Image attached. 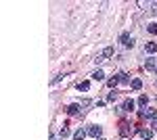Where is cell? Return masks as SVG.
I'll use <instances>...</instances> for the list:
<instances>
[{
	"instance_id": "1",
	"label": "cell",
	"mask_w": 157,
	"mask_h": 140,
	"mask_svg": "<svg viewBox=\"0 0 157 140\" xmlns=\"http://www.w3.org/2000/svg\"><path fill=\"white\" fill-rule=\"evenodd\" d=\"M134 36H130L128 32H124V34H120V44L121 46H126V48H132L134 46Z\"/></svg>"
},
{
	"instance_id": "2",
	"label": "cell",
	"mask_w": 157,
	"mask_h": 140,
	"mask_svg": "<svg viewBox=\"0 0 157 140\" xmlns=\"http://www.w3.org/2000/svg\"><path fill=\"white\" fill-rule=\"evenodd\" d=\"M136 130L132 128V123H128V121H121V128H120V134L124 138H128V136H132Z\"/></svg>"
},
{
	"instance_id": "3",
	"label": "cell",
	"mask_w": 157,
	"mask_h": 140,
	"mask_svg": "<svg viewBox=\"0 0 157 140\" xmlns=\"http://www.w3.org/2000/svg\"><path fill=\"white\" fill-rule=\"evenodd\" d=\"M86 132H88L92 138H101V136H103V128H101V126H97V123L88 126V128H86Z\"/></svg>"
},
{
	"instance_id": "4",
	"label": "cell",
	"mask_w": 157,
	"mask_h": 140,
	"mask_svg": "<svg viewBox=\"0 0 157 140\" xmlns=\"http://www.w3.org/2000/svg\"><path fill=\"white\" fill-rule=\"evenodd\" d=\"M140 117L155 121V119H157V109H143V111H140Z\"/></svg>"
},
{
	"instance_id": "5",
	"label": "cell",
	"mask_w": 157,
	"mask_h": 140,
	"mask_svg": "<svg viewBox=\"0 0 157 140\" xmlns=\"http://www.w3.org/2000/svg\"><path fill=\"white\" fill-rule=\"evenodd\" d=\"M145 67H147V71H155L157 73V57H149L145 61Z\"/></svg>"
},
{
	"instance_id": "6",
	"label": "cell",
	"mask_w": 157,
	"mask_h": 140,
	"mask_svg": "<svg viewBox=\"0 0 157 140\" xmlns=\"http://www.w3.org/2000/svg\"><path fill=\"white\" fill-rule=\"evenodd\" d=\"M67 113H69V115H80V113H82V105H80V103L69 105V107H67Z\"/></svg>"
},
{
	"instance_id": "7",
	"label": "cell",
	"mask_w": 157,
	"mask_h": 140,
	"mask_svg": "<svg viewBox=\"0 0 157 140\" xmlns=\"http://www.w3.org/2000/svg\"><path fill=\"white\" fill-rule=\"evenodd\" d=\"M136 103H134L132 98H128V100H124V105H121V111H126V113H132Z\"/></svg>"
},
{
	"instance_id": "8",
	"label": "cell",
	"mask_w": 157,
	"mask_h": 140,
	"mask_svg": "<svg viewBox=\"0 0 157 140\" xmlns=\"http://www.w3.org/2000/svg\"><path fill=\"white\" fill-rule=\"evenodd\" d=\"M145 52L147 55H157V42H147L145 44Z\"/></svg>"
},
{
	"instance_id": "9",
	"label": "cell",
	"mask_w": 157,
	"mask_h": 140,
	"mask_svg": "<svg viewBox=\"0 0 157 140\" xmlns=\"http://www.w3.org/2000/svg\"><path fill=\"white\" fill-rule=\"evenodd\" d=\"M90 78L97 80V82H103V80H105V71H103V69H94L92 73H90Z\"/></svg>"
},
{
	"instance_id": "10",
	"label": "cell",
	"mask_w": 157,
	"mask_h": 140,
	"mask_svg": "<svg viewBox=\"0 0 157 140\" xmlns=\"http://www.w3.org/2000/svg\"><path fill=\"white\" fill-rule=\"evenodd\" d=\"M138 134H140V140H151V138H153V130L143 128L140 132H138Z\"/></svg>"
},
{
	"instance_id": "11",
	"label": "cell",
	"mask_w": 157,
	"mask_h": 140,
	"mask_svg": "<svg viewBox=\"0 0 157 140\" xmlns=\"http://www.w3.org/2000/svg\"><path fill=\"white\" fill-rule=\"evenodd\" d=\"M130 88H132V90H136V92H138V90H140V88H143V80H140V78H134L132 82H130Z\"/></svg>"
},
{
	"instance_id": "12",
	"label": "cell",
	"mask_w": 157,
	"mask_h": 140,
	"mask_svg": "<svg viewBox=\"0 0 157 140\" xmlns=\"http://www.w3.org/2000/svg\"><path fill=\"white\" fill-rule=\"evenodd\" d=\"M117 84H120V78H117V75H113V78H109V80H107V86L111 88V90H113Z\"/></svg>"
},
{
	"instance_id": "13",
	"label": "cell",
	"mask_w": 157,
	"mask_h": 140,
	"mask_svg": "<svg viewBox=\"0 0 157 140\" xmlns=\"http://www.w3.org/2000/svg\"><path fill=\"white\" fill-rule=\"evenodd\" d=\"M86 134H88V132H86L84 128H80L78 132H75V134H73V140H84V136H86Z\"/></svg>"
},
{
	"instance_id": "14",
	"label": "cell",
	"mask_w": 157,
	"mask_h": 140,
	"mask_svg": "<svg viewBox=\"0 0 157 140\" xmlns=\"http://www.w3.org/2000/svg\"><path fill=\"white\" fill-rule=\"evenodd\" d=\"M147 32H149L151 36H157V23L155 21H151V23L147 25Z\"/></svg>"
},
{
	"instance_id": "15",
	"label": "cell",
	"mask_w": 157,
	"mask_h": 140,
	"mask_svg": "<svg viewBox=\"0 0 157 140\" xmlns=\"http://www.w3.org/2000/svg\"><path fill=\"white\" fill-rule=\"evenodd\" d=\"M78 90H80V92H88V90H90V82H80L78 84Z\"/></svg>"
},
{
	"instance_id": "16",
	"label": "cell",
	"mask_w": 157,
	"mask_h": 140,
	"mask_svg": "<svg viewBox=\"0 0 157 140\" xmlns=\"http://www.w3.org/2000/svg\"><path fill=\"white\" fill-rule=\"evenodd\" d=\"M67 136H69V128H67V126H63V128L59 130V138L63 140V138H67Z\"/></svg>"
},
{
	"instance_id": "17",
	"label": "cell",
	"mask_w": 157,
	"mask_h": 140,
	"mask_svg": "<svg viewBox=\"0 0 157 140\" xmlns=\"http://www.w3.org/2000/svg\"><path fill=\"white\" fill-rule=\"evenodd\" d=\"M103 57L109 59V57H113V46H107L105 50H103Z\"/></svg>"
},
{
	"instance_id": "18",
	"label": "cell",
	"mask_w": 157,
	"mask_h": 140,
	"mask_svg": "<svg viewBox=\"0 0 157 140\" xmlns=\"http://www.w3.org/2000/svg\"><path fill=\"white\" fill-rule=\"evenodd\" d=\"M147 103H149V98H147L145 94H143V96H138V105H140V107H147Z\"/></svg>"
},
{
	"instance_id": "19",
	"label": "cell",
	"mask_w": 157,
	"mask_h": 140,
	"mask_svg": "<svg viewBox=\"0 0 157 140\" xmlns=\"http://www.w3.org/2000/svg\"><path fill=\"white\" fill-rule=\"evenodd\" d=\"M103 61H105V57H103V55H98V57H94V59H92V63H94V65H101Z\"/></svg>"
},
{
	"instance_id": "20",
	"label": "cell",
	"mask_w": 157,
	"mask_h": 140,
	"mask_svg": "<svg viewBox=\"0 0 157 140\" xmlns=\"http://www.w3.org/2000/svg\"><path fill=\"white\" fill-rule=\"evenodd\" d=\"M115 98H117V92H115V90L107 94V100H115Z\"/></svg>"
},
{
	"instance_id": "21",
	"label": "cell",
	"mask_w": 157,
	"mask_h": 140,
	"mask_svg": "<svg viewBox=\"0 0 157 140\" xmlns=\"http://www.w3.org/2000/svg\"><path fill=\"white\" fill-rule=\"evenodd\" d=\"M153 128H155V130H157V119H155V121H153Z\"/></svg>"
}]
</instances>
